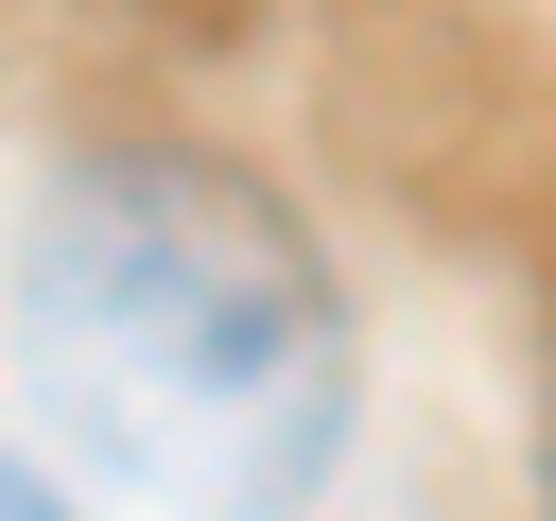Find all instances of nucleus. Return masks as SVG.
I'll return each instance as SVG.
<instances>
[{"label":"nucleus","instance_id":"f03ea898","mask_svg":"<svg viewBox=\"0 0 556 521\" xmlns=\"http://www.w3.org/2000/svg\"><path fill=\"white\" fill-rule=\"evenodd\" d=\"M0 521H70V504H52V486H17V469H0Z\"/></svg>","mask_w":556,"mask_h":521},{"label":"nucleus","instance_id":"f257e3e1","mask_svg":"<svg viewBox=\"0 0 556 521\" xmlns=\"http://www.w3.org/2000/svg\"><path fill=\"white\" fill-rule=\"evenodd\" d=\"M17 365L191 521H295L348 452V313L226 156H70L17 243Z\"/></svg>","mask_w":556,"mask_h":521}]
</instances>
